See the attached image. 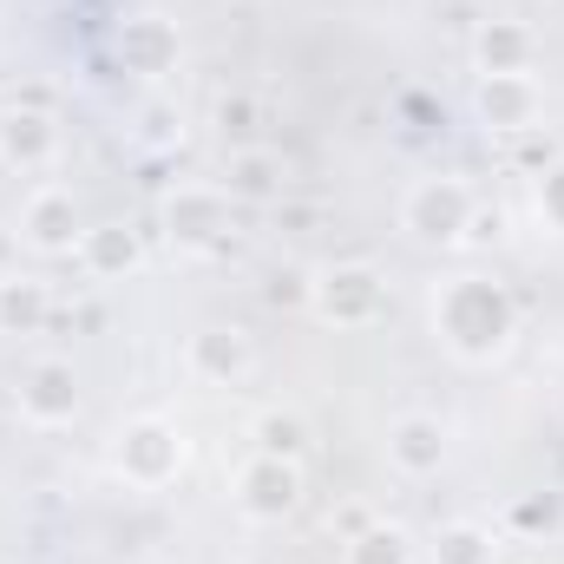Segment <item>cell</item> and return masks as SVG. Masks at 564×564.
<instances>
[{
  "label": "cell",
  "mask_w": 564,
  "mask_h": 564,
  "mask_svg": "<svg viewBox=\"0 0 564 564\" xmlns=\"http://www.w3.org/2000/svg\"><path fill=\"white\" fill-rule=\"evenodd\" d=\"M433 335H440V348L453 361L492 368L512 348V335H519V302H512V289L499 276L459 270V276H446L433 289Z\"/></svg>",
  "instance_id": "obj_1"
},
{
  "label": "cell",
  "mask_w": 564,
  "mask_h": 564,
  "mask_svg": "<svg viewBox=\"0 0 564 564\" xmlns=\"http://www.w3.org/2000/svg\"><path fill=\"white\" fill-rule=\"evenodd\" d=\"M0 164L20 171V177H40V171L59 164V119L40 99L0 106Z\"/></svg>",
  "instance_id": "obj_9"
},
{
  "label": "cell",
  "mask_w": 564,
  "mask_h": 564,
  "mask_svg": "<svg viewBox=\"0 0 564 564\" xmlns=\"http://www.w3.org/2000/svg\"><path fill=\"white\" fill-rule=\"evenodd\" d=\"M361 525H375V512H368V506H341V512L328 519V532H335V545H341V539H355Z\"/></svg>",
  "instance_id": "obj_26"
},
{
  "label": "cell",
  "mask_w": 564,
  "mask_h": 564,
  "mask_svg": "<svg viewBox=\"0 0 564 564\" xmlns=\"http://www.w3.org/2000/svg\"><path fill=\"white\" fill-rule=\"evenodd\" d=\"M381 453H388V466L401 479H433L446 466V453H453V433H446L440 414H401V421H388Z\"/></svg>",
  "instance_id": "obj_13"
},
{
  "label": "cell",
  "mask_w": 564,
  "mask_h": 564,
  "mask_svg": "<svg viewBox=\"0 0 564 564\" xmlns=\"http://www.w3.org/2000/svg\"><path fill=\"white\" fill-rule=\"evenodd\" d=\"M414 558H421V545H414V532L394 525V519H375V525H361L355 539H341V564H414Z\"/></svg>",
  "instance_id": "obj_18"
},
{
  "label": "cell",
  "mask_w": 564,
  "mask_h": 564,
  "mask_svg": "<svg viewBox=\"0 0 564 564\" xmlns=\"http://www.w3.org/2000/svg\"><path fill=\"white\" fill-rule=\"evenodd\" d=\"M230 506L250 525H282L302 506V459H276V453H250L230 479Z\"/></svg>",
  "instance_id": "obj_6"
},
{
  "label": "cell",
  "mask_w": 564,
  "mask_h": 564,
  "mask_svg": "<svg viewBox=\"0 0 564 564\" xmlns=\"http://www.w3.org/2000/svg\"><path fill=\"white\" fill-rule=\"evenodd\" d=\"M250 368H257V341L243 328H197L184 341V375L204 388H237Z\"/></svg>",
  "instance_id": "obj_12"
},
{
  "label": "cell",
  "mask_w": 564,
  "mask_h": 564,
  "mask_svg": "<svg viewBox=\"0 0 564 564\" xmlns=\"http://www.w3.org/2000/svg\"><path fill=\"white\" fill-rule=\"evenodd\" d=\"M53 322L46 276H0V335H40Z\"/></svg>",
  "instance_id": "obj_17"
},
{
  "label": "cell",
  "mask_w": 564,
  "mask_h": 564,
  "mask_svg": "<svg viewBox=\"0 0 564 564\" xmlns=\"http://www.w3.org/2000/svg\"><path fill=\"white\" fill-rule=\"evenodd\" d=\"M79 375H73V361H33L26 375H20V388H13V414L33 426V433H59V426L79 421Z\"/></svg>",
  "instance_id": "obj_8"
},
{
  "label": "cell",
  "mask_w": 564,
  "mask_h": 564,
  "mask_svg": "<svg viewBox=\"0 0 564 564\" xmlns=\"http://www.w3.org/2000/svg\"><path fill=\"white\" fill-rule=\"evenodd\" d=\"M315 564H335V558H315Z\"/></svg>",
  "instance_id": "obj_27"
},
{
  "label": "cell",
  "mask_w": 564,
  "mask_h": 564,
  "mask_svg": "<svg viewBox=\"0 0 564 564\" xmlns=\"http://www.w3.org/2000/svg\"><path fill=\"white\" fill-rule=\"evenodd\" d=\"M79 237H86V224H79V197H73L66 184H33L26 204H20V243L40 250V257H73Z\"/></svg>",
  "instance_id": "obj_10"
},
{
  "label": "cell",
  "mask_w": 564,
  "mask_h": 564,
  "mask_svg": "<svg viewBox=\"0 0 564 564\" xmlns=\"http://www.w3.org/2000/svg\"><path fill=\"white\" fill-rule=\"evenodd\" d=\"M210 119H217L224 139H237V151L257 139V99H250V93H224V99L210 106Z\"/></svg>",
  "instance_id": "obj_22"
},
{
  "label": "cell",
  "mask_w": 564,
  "mask_h": 564,
  "mask_svg": "<svg viewBox=\"0 0 564 564\" xmlns=\"http://www.w3.org/2000/svg\"><path fill=\"white\" fill-rule=\"evenodd\" d=\"M499 230H506V210H486V204H473V217H466V250H479V243H499Z\"/></svg>",
  "instance_id": "obj_25"
},
{
  "label": "cell",
  "mask_w": 564,
  "mask_h": 564,
  "mask_svg": "<svg viewBox=\"0 0 564 564\" xmlns=\"http://www.w3.org/2000/svg\"><path fill=\"white\" fill-rule=\"evenodd\" d=\"M158 224H164V237H171L177 250L210 257V250H224L230 230H237L230 191H224V184H177V191L158 204Z\"/></svg>",
  "instance_id": "obj_4"
},
{
  "label": "cell",
  "mask_w": 564,
  "mask_h": 564,
  "mask_svg": "<svg viewBox=\"0 0 564 564\" xmlns=\"http://www.w3.org/2000/svg\"><path fill=\"white\" fill-rule=\"evenodd\" d=\"M250 440H257V453H276V459H302V453H308V426H302V414H282V408L257 414Z\"/></svg>",
  "instance_id": "obj_20"
},
{
  "label": "cell",
  "mask_w": 564,
  "mask_h": 564,
  "mask_svg": "<svg viewBox=\"0 0 564 564\" xmlns=\"http://www.w3.org/2000/svg\"><path fill=\"white\" fill-rule=\"evenodd\" d=\"M282 158L270 144H243V151H230V164H224V191H230V204H276L282 197Z\"/></svg>",
  "instance_id": "obj_16"
},
{
  "label": "cell",
  "mask_w": 564,
  "mask_h": 564,
  "mask_svg": "<svg viewBox=\"0 0 564 564\" xmlns=\"http://www.w3.org/2000/svg\"><path fill=\"white\" fill-rule=\"evenodd\" d=\"M506 519H512V532H552L558 525V506L552 499H519Z\"/></svg>",
  "instance_id": "obj_24"
},
{
  "label": "cell",
  "mask_w": 564,
  "mask_h": 564,
  "mask_svg": "<svg viewBox=\"0 0 564 564\" xmlns=\"http://www.w3.org/2000/svg\"><path fill=\"white\" fill-rule=\"evenodd\" d=\"M73 257H79V270L93 282H119L144 263V243H139V230H126V224H86Z\"/></svg>",
  "instance_id": "obj_15"
},
{
  "label": "cell",
  "mask_w": 564,
  "mask_h": 564,
  "mask_svg": "<svg viewBox=\"0 0 564 564\" xmlns=\"http://www.w3.org/2000/svg\"><path fill=\"white\" fill-rule=\"evenodd\" d=\"M308 315L322 328H375L388 315V276L375 263H328L308 276Z\"/></svg>",
  "instance_id": "obj_3"
},
{
  "label": "cell",
  "mask_w": 564,
  "mask_h": 564,
  "mask_svg": "<svg viewBox=\"0 0 564 564\" xmlns=\"http://www.w3.org/2000/svg\"><path fill=\"white\" fill-rule=\"evenodd\" d=\"M473 204H479V197H473L466 177H414L408 197H401V230H408L414 243H440V250H453V243L466 237Z\"/></svg>",
  "instance_id": "obj_5"
},
{
  "label": "cell",
  "mask_w": 564,
  "mask_h": 564,
  "mask_svg": "<svg viewBox=\"0 0 564 564\" xmlns=\"http://www.w3.org/2000/svg\"><path fill=\"white\" fill-rule=\"evenodd\" d=\"M473 112L486 132H506V139H532L539 119H545V93L532 73H499V79H479L473 93Z\"/></svg>",
  "instance_id": "obj_11"
},
{
  "label": "cell",
  "mask_w": 564,
  "mask_h": 564,
  "mask_svg": "<svg viewBox=\"0 0 564 564\" xmlns=\"http://www.w3.org/2000/svg\"><path fill=\"white\" fill-rule=\"evenodd\" d=\"M492 558H499V545H492V532L473 525V519L440 525L433 545H426V564H492Z\"/></svg>",
  "instance_id": "obj_19"
},
{
  "label": "cell",
  "mask_w": 564,
  "mask_h": 564,
  "mask_svg": "<svg viewBox=\"0 0 564 564\" xmlns=\"http://www.w3.org/2000/svg\"><path fill=\"white\" fill-rule=\"evenodd\" d=\"M132 139H139L144 151H177V144H184V112H177L171 99H151L139 112V126H132Z\"/></svg>",
  "instance_id": "obj_21"
},
{
  "label": "cell",
  "mask_w": 564,
  "mask_h": 564,
  "mask_svg": "<svg viewBox=\"0 0 564 564\" xmlns=\"http://www.w3.org/2000/svg\"><path fill=\"white\" fill-rule=\"evenodd\" d=\"M184 459H191V446H184L177 421H164V414H139V421L119 426V440H112V473H119L132 492H164V486H177Z\"/></svg>",
  "instance_id": "obj_2"
},
{
  "label": "cell",
  "mask_w": 564,
  "mask_h": 564,
  "mask_svg": "<svg viewBox=\"0 0 564 564\" xmlns=\"http://www.w3.org/2000/svg\"><path fill=\"white\" fill-rule=\"evenodd\" d=\"M112 53H119V73H126V79L164 86V79L184 66V33H177L164 13H132V20H119Z\"/></svg>",
  "instance_id": "obj_7"
},
{
  "label": "cell",
  "mask_w": 564,
  "mask_h": 564,
  "mask_svg": "<svg viewBox=\"0 0 564 564\" xmlns=\"http://www.w3.org/2000/svg\"><path fill=\"white\" fill-rule=\"evenodd\" d=\"M532 204H539V224L564 237V158H558V164H545V171L532 177Z\"/></svg>",
  "instance_id": "obj_23"
},
{
  "label": "cell",
  "mask_w": 564,
  "mask_h": 564,
  "mask_svg": "<svg viewBox=\"0 0 564 564\" xmlns=\"http://www.w3.org/2000/svg\"><path fill=\"white\" fill-rule=\"evenodd\" d=\"M539 59V33L525 20H479L473 33V66L479 79H499V73H532Z\"/></svg>",
  "instance_id": "obj_14"
}]
</instances>
